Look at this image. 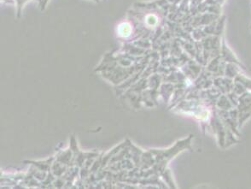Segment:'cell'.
<instances>
[{"mask_svg": "<svg viewBox=\"0 0 251 189\" xmlns=\"http://www.w3.org/2000/svg\"><path fill=\"white\" fill-rule=\"evenodd\" d=\"M132 28L127 23H123L119 27V34L122 36H128L131 34Z\"/></svg>", "mask_w": 251, "mask_h": 189, "instance_id": "6da1fadb", "label": "cell"}]
</instances>
